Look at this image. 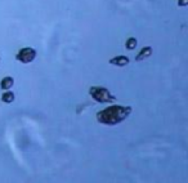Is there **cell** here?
<instances>
[{
    "mask_svg": "<svg viewBox=\"0 0 188 183\" xmlns=\"http://www.w3.org/2000/svg\"><path fill=\"white\" fill-rule=\"evenodd\" d=\"M13 84H14L13 77L6 76V77H4V79L2 80V83H0V86H2V89H3V90H9L10 88L13 86Z\"/></svg>",
    "mask_w": 188,
    "mask_h": 183,
    "instance_id": "6",
    "label": "cell"
},
{
    "mask_svg": "<svg viewBox=\"0 0 188 183\" xmlns=\"http://www.w3.org/2000/svg\"><path fill=\"white\" fill-rule=\"evenodd\" d=\"M2 99H3V102H5V103H12V102L14 101V94H13V92H5L3 94Z\"/></svg>",
    "mask_w": 188,
    "mask_h": 183,
    "instance_id": "7",
    "label": "cell"
},
{
    "mask_svg": "<svg viewBox=\"0 0 188 183\" xmlns=\"http://www.w3.org/2000/svg\"><path fill=\"white\" fill-rule=\"evenodd\" d=\"M90 96L94 101L99 102V103H110V102H115L116 97L112 96L111 92L102 86H92L90 88Z\"/></svg>",
    "mask_w": 188,
    "mask_h": 183,
    "instance_id": "2",
    "label": "cell"
},
{
    "mask_svg": "<svg viewBox=\"0 0 188 183\" xmlns=\"http://www.w3.org/2000/svg\"><path fill=\"white\" fill-rule=\"evenodd\" d=\"M125 47H126V49H129V50L135 49V48H137V39H134V38L128 39L126 43H125Z\"/></svg>",
    "mask_w": 188,
    "mask_h": 183,
    "instance_id": "8",
    "label": "cell"
},
{
    "mask_svg": "<svg viewBox=\"0 0 188 183\" xmlns=\"http://www.w3.org/2000/svg\"><path fill=\"white\" fill-rule=\"evenodd\" d=\"M17 60L22 63H30L36 58V50L34 48H22L17 53Z\"/></svg>",
    "mask_w": 188,
    "mask_h": 183,
    "instance_id": "3",
    "label": "cell"
},
{
    "mask_svg": "<svg viewBox=\"0 0 188 183\" xmlns=\"http://www.w3.org/2000/svg\"><path fill=\"white\" fill-rule=\"evenodd\" d=\"M188 4V0H178V5L180 6H186Z\"/></svg>",
    "mask_w": 188,
    "mask_h": 183,
    "instance_id": "9",
    "label": "cell"
},
{
    "mask_svg": "<svg viewBox=\"0 0 188 183\" xmlns=\"http://www.w3.org/2000/svg\"><path fill=\"white\" fill-rule=\"evenodd\" d=\"M110 63L111 64H115V66H120V67H122V66H126L129 63V58L125 57V56H117V57H113L110 60Z\"/></svg>",
    "mask_w": 188,
    "mask_h": 183,
    "instance_id": "4",
    "label": "cell"
},
{
    "mask_svg": "<svg viewBox=\"0 0 188 183\" xmlns=\"http://www.w3.org/2000/svg\"><path fill=\"white\" fill-rule=\"evenodd\" d=\"M151 54H152V48H151V47H144V48H142L141 52L137 54L135 60L137 61H142V60H144V58L149 57Z\"/></svg>",
    "mask_w": 188,
    "mask_h": 183,
    "instance_id": "5",
    "label": "cell"
},
{
    "mask_svg": "<svg viewBox=\"0 0 188 183\" xmlns=\"http://www.w3.org/2000/svg\"><path fill=\"white\" fill-rule=\"evenodd\" d=\"M132 112V107L124 106H110L97 114V119L104 125H117L124 121Z\"/></svg>",
    "mask_w": 188,
    "mask_h": 183,
    "instance_id": "1",
    "label": "cell"
}]
</instances>
